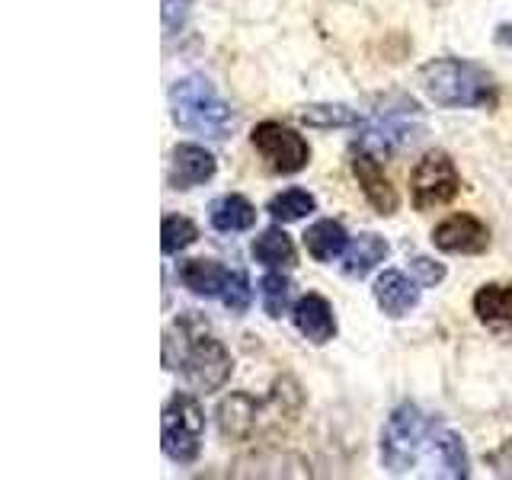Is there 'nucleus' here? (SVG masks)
Returning a JSON list of instances; mask_svg holds the SVG:
<instances>
[{
  "mask_svg": "<svg viewBox=\"0 0 512 480\" xmlns=\"http://www.w3.org/2000/svg\"><path fill=\"white\" fill-rule=\"evenodd\" d=\"M375 301L384 314L404 317L407 311L416 308V301H420V288H416V282L407 279L404 272L388 269V272H381L375 282Z\"/></svg>",
  "mask_w": 512,
  "mask_h": 480,
  "instance_id": "nucleus-14",
  "label": "nucleus"
},
{
  "mask_svg": "<svg viewBox=\"0 0 512 480\" xmlns=\"http://www.w3.org/2000/svg\"><path fill=\"white\" fill-rule=\"evenodd\" d=\"M301 122L314 128H346V125H359L362 116L343 103H317L301 112Z\"/></svg>",
  "mask_w": 512,
  "mask_h": 480,
  "instance_id": "nucleus-22",
  "label": "nucleus"
},
{
  "mask_svg": "<svg viewBox=\"0 0 512 480\" xmlns=\"http://www.w3.org/2000/svg\"><path fill=\"white\" fill-rule=\"evenodd\" d=\"M263 404L250 394H231L228 400H221L218 407V426L224 439H250L260 429Z\"/></svg>",
  "mask_w": 512,
  "mask_h": 480,
  "instance_id": "nucleus-12",
  "label": "nucleus"
},
{
  "mask_svg": "<svg viewBox=\"0 0 512 480\" xmlns=\"http://www.w3.org/2000/svg\"><path fill=\"white\" fill-rule=\"evenodd\" d=\"M474 314L480 324L512 333V285H484L474 295Z\"/></svg>",
  "mask_w": 512,
  "mask_h": 480,
  "instance_id": "nucleus-15",
  "label": "nucleus"
},
{
  "mask_svg": "<svg viewBox=\"0 0 512 480\" xmlns=\"http://www.w3.org/2000/svg\"><path fill=\"white\" fill-rule=\"evenodd\" d=\"M253 148L276 173H298L308 167L311 148L295 128L282 122H260L253 128Z\"/></svg>",
  "mask_w": 512,
  "mask_h": 480,
  "instance_id": "nucleus-7",
  "label": "nucleus"
},
{
  "mask_svg": "<svg viewBox=\"0 0 512 480\" xmlns=\"http://www.w3.org/2000/svg\"><path fill=\"white\" fill-rule=\"evenodd\" d=\"M490 464H493L500 477H512V439L500 448V452L490 455Z\"/></svg>",
  "mask_w": 512,
  "mask_h": 480,
  "instance_id": "nucleus-29",
  "label": "nucleus"
},
{
  "mask_svg": "<svg viewBox=\"0 0 512 480\" xmlns=\"http://www.w3.org/2000/svg\"><path fill=\"white\" fill-rule=\"evenodd\" d=\"M496 39H500L503 45H512V26H500V29H496Z\"/></svg>",
  "mask_w": 512,
  "mask_h": 480,
  "instance_id": "nucleus-30",
  "label": "nucleus"
},
{
  "mask_svg": "<svg viewBox=\"0 0 512 480\" xmlns=\"http://www.w3.org/2000/svg\"><path fill=\"white\" fill-rule=\"evenodd\" d=\"M295 327L301 330L304 340H311L317 346L330 343L336 336V320H333V308L327 304V298L320 295H304L295 304Z\"/></svg>",
  "mask_w": 512,
  "mask_h": 480,
  "instance_id": "nucleus-13",
  "label": "nucleus"
},
{
  "mask_svg": "<svg viewBox=\"0 0 512 480\" xmlns=\"http://www.w3.org/2000/svg\"><path fill=\"white\" fill-rule=\"evenodd\" d=\"M432 448L439 452V461L448 477H468L471 474V461H468V448H464L461 436L448 429H432Z\"/></svg>",
  "mask_w": 512,
  "mask_h": 480,
  "instance_id": "nucleus-21",
  "label": "nucleus"
},
{
  "mask_svg": "<svg viewBox=\"0 0 512 480\" xmlns=\"http://www.w3.org/2000/svg\"><path fill=\"white\" fill-rule=\"evenodd\" d=\"M224 279H228V269L218 266L215 260H189L180 266V282L192 295H202V298L221 295Z\"/></svg>",
  "mask_w": 512,
  "mask_h": 480,
  "instance_id": "nucleus-18",
  "label": "nucleus"
},
{
  "mask_svg": "<svg viewBox=\"0 0 512 480\" xmlns=\"http://www.w3.org/2000/svg\"><path fill=\"white\" fill-rule=\"evenodd\" d=\"M413 272L420 276L423 285H439L445 279V266L436 263V260H429V256H413Z\"/></svg>",
  "mask_w": 512,
  "mask_h": 480,
  "instance_id": "nucleus-27",
  "label": "nucleus"
},
{
  "mask_svg": "<svg viewBox=\"0 0 512 480\" xmlns=\"http://www.w3.org/2000/svg\"><path fill=\"white\" fill-rule=\"evenodd\" d=\"M208 221L221 234H237L256 224V208L244 196H221L208 208Z\"/></svg>",
  "mask_w": 512,
  "mask_h": 480,
  "instance_id": "nucleus-16",
  "label": "nucleus"
},
{
  "mask_svg": "<svg viewBox=\"0 0 512 480\" xmlns=\"http://www.w3.org/2000/svg\"><path fill=\"white\" fill-rule=\"evenodd\" d=\"M260 298L269 317H282L288 301H292V282H288L282 272H269L260 282Z\"/></svg>",
  "mask_w": 512,
  "mask_h": 480,
  "instance_id": "nucleus-25",
  "label": "nucleus"
},
{
  "mask_svg": "<svg viewBox=\"0 0 512 480\" xmlns=\"http://www.w3.org/2000/svg\"><path fill=\"white\" fill-rule=\"evenodd\" d=\"M352 173H356V180H359V186L365 192L368 205H372L378 215H394L397 212V205H400L397 189L391 186L388 176H384L378 157L372 151L362 148L356 157H352Z\"/></svg>",
  "mask_w": 512,
  "mask_h": 480,
  "instance_id": "nucleus-10",
  "label": "nucleus"
},
{
  "mask_svg": "<svg viewBox=\"0 0 512 480\" xmlns=\"http://www.w3.org/2000/svg\"><path fill=\"white\" fill-rule=\"evenodd\" d=\"M224 301V308H228L231 314H244L250 308V301H253V288H250V279H247V272H228V279H224V288H221V295Z\"/></svg>",
  "mask_w": 512,
  "mask_h": 480,
  "instance_id": "nucleus-26",
  "label": "nucleus"
},
{
  "mask_svg": "<svg viewBox=\"0 0 512 480\" xmlns=\"http://www.w3.org/2000/svg\"><path fill=\"white\" fill-rule=\"evenodd\" d=\"M461 189V176L455 170V160L445 151H429L420 164L413 167L410 176V192H413V208L416 212H429L445 202H452Z\"/></svg>",
  "mask_w": 512,
  "mask_h": 480,
  "instance_id": "nucleus-6",
  "label": "nucleus"
},
{
  "mask_svg": "<svg viewBox=\"0 0 512 480\" xmlns=\"http://www.w3.org/2000/svg\"><path fill=\"white\" fill-rule=\"evenodd\" d=\"M196 237H199V228L189 218H183V215H167L164 218V228H160V247H164L167 256H173V253L186 250L189 244H196Z\"/></svg>",
  "mask_w": 512,
  "mask_h": 480,
  "instance_id": "nucleus-24",
  "label": "nucleus"
},
{
  "mask_svg": "<svg viewBox=\"0 0 512 480\" xmlns=\"http://www.w3.org/2000/svg\"><path fill=\"white\" fill-rule=\"evenodd\" d=\"M349 244L346 237V228L340 221L333 218H324L308 228V234H304V247H308V253L314 256L317 263H333L336 256H340Z\"/></svg>",
  "mask_w": 512,
  "mask_h": 480,
  "instance_id": "nucleus-17",
  "label": "nucleus"
},
{
  "mask_svg": "<svg viewBox=\"0 0 512 480\" xmlns=\"http://www.w3.org/2000/svg\"><path fill=\"white\" fill-rule=\"evenodd\" d=\"M317 208L314 196L311 192H304V189H285L279 192L276 199L269 202V215L276 218V221H301L304 215H311Z\"/></svg>",
  "mask_w": 512,
  "mask_h": 480,
  "instance_id": "nucleus-23",
  "label": "nucleus"
},
{
  "mask_svg": "<svg viewBox=\"0 0 512 480\" xmlns=\"http://www.w3.org/2000/svg\"><path fill=\"white\" fill-rule=\"evenodd\" d=\"M253 256H256V263H263L269 269H282L295 263V244L288 240L285 231L269 228L253 240Z\"/></svg>",
  "mask_w": 512,
  "mask_h": 480,
  "instance_id": "nucleus-20",
  "label": "nucleus"
},
{
  "mask_svg": "<svg viewBox=\"0 0 512 480\" xmlns=\"http://www.w3.org/2000/svg\"><path fill=\"white\" fill-rule=\"evenodd\" d=\"M420 84L432 103L445 109H471V106H493L496 103V84L493 77L461 58H436L429 61Z\"/></svg>",
  "mask_w": 512,
  "mask_h": 480,
  "instance_id": "nucleus-2",
  "label": "nucleus"
},
{
  "mask_svg": "<svg viewBox=\"0 0 512 480\" xmlns=\"http://www.w3.org/2000/svg\"><path fill=\"white\" fill-rule=\"evenodd\" d=\"M420 119V106L404 103L400 109H384L375 116V122L368 125V132L362 138V148H378V151H391L397 144H407L416 138L423 125H413Z\"/></svg>",
  "mask_w": 512,
  "mask_h": 480,
  "instance_id": "nucleus-8",
  "label": "nucleus"
},
{
  "mask_svg": "<svg viewBox=\"0 0 512 480\" xmlns=\"http://www.w3.org/2000/svg\"><path fill=\"white\" fill-rule=\"evenodd\" d=\"M218 164L199 144H176L173 160H170V186L173 189H192L202 186L215 176Z\"/></svg>",
  "mask_w": 512,
  "mask_h": 480,
  "instance_id": "nucleus-11",
  "label": "nucleus"
},
{
  "mask_svg": "<svg viewBox=\"0 0 512 480\" xmlns=\"http://www.w3.org/2000/svg\"><path fill=\"white\" fill-rule=\"evenodd\" d=\"M432 244L445 253H484L490 247V231L474 215H452L442 224H436Z\"/></svg>",
  "mask_w": 512,
  "mask_h": 480,
  "instance_id": "nucleus-9",
  "label": "nucleus"
},
{
  "mask_svg": "<svg viewBox=\"0 0 512 480\" xmlns=\"http://www.w3.org/2000/svg\"><path fill=\"white\" fill-rule=\"evenodd\" d=\"M170 112L173 122L192 135H205L221 141L234 132V109L218 96V90L205 77H183L170 87Z\"/></svg>",
  "mask_w": 512,
  "mask_h": 480,
  "instance_id": "nucleus-3",
  "label": "nucleus"
},
{
  "mask_svg": "<svg viewBox=\"0 0 512 480\" xmlns=\"http://www.w3.org/2000/svg\"><path fill=\"white\" fill-rule=\"evenodd\" d=\"M164 365L205 394L224 388L231 378V352L196 314H183L164 333Z\"/></svg>",
  "mask_w": 512,
  "mask_h": 480,
  "instance_id": "nucleus-1",
  "label": "nucleus"
},
{
  "mask_svg": "<svg viewBox=\"0 0 512 480\" xmlns=\"http://www.w3.org/2000/svg\"><path fill=\"white\" fill-rule=\"evenodd\" d=\"M186 13H189V0H164V29H167V36L180 32V26L186 23Z\"/></svg>",
  "mask_w": 512,
  "mask_h": 480,
  "instance_id": "nucleus-28",
  "label": "nucleus"
},
{
  "mask_svg": "<svg viewBox=\"0 0 512 480\" xmlns=\"http://www.w3.org/2000/svg\"><path fill=\"white\" fill-rule=\"evenodd\" d=\"M426 416L420 407L404 404L397 407L381 432V464L391 474H407L413 471V464L420 461L423 442H426Z\"/></svg>",
  "mask_w": 512,
  "mask_h": 480,
  "instance_id": "nucleus-5",
  "label": "nucleus"
},
{
  "mask_svg": "<svg viewBox=\"0 0 512 480\" xmlns=\"http://www.w3.org/2000/svg\"><path fill=\"white\" fill-rule=\"evenodd\" d=\"M384 256H388V244H384V237H378V234H359L356 240H352V247L346 250V263H343V269H346V276H352V279H362V276H368Z\"/></svg>",
  "mask_w": 512,
  "mask_h": 480,
  "instance_id": "nucleus-19",
  "label": "nucleus"
},
{
  "mask_svg": "<svg viewBox=\"0 0 512 480\" xmlns=\"http://www.w3.org/2000/svg\"><path fill=\"white\" fill-rule=\"evenodd\" d=\"M205 413L202 404L186 391H176L164 404V420H160V445L173 464H192L202 452Z\"/></svg>",
  "mask_w": 512,
  "mask_h": 480,
  "instance_id": "nucleus-4",
  "label": "nucleus"
}]
</instances>
